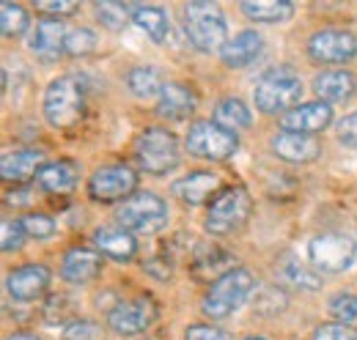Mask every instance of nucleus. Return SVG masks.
Segmentation results:
<instances>
[{
    "mask_svg": "<svg viewBox=\"0 0 357 340\" xmlns=\"http://www.w3.org/2000/svg\"><path fill=\"white\" fill-rule=\"evenodd\" d=\"M42 110H45L47 124L52 129H61V132L75 129L83 121V113H86V88H83V83L72 75L52 80L45 91Z\"/></svg>",
    "mask_w": 357,
    "mask_h": 340,
    "instance_id": "obj_1",
    "label": "nucleus"
},
{
    "mask_svg": "<svg viewBox=\"0 0 357 340\" xmlns=\"http://www.w3.org/2000/svg\"><path fill=\"white\" fill-rule=\"evenodd\" d=\"M184 14V31L190 44L198 52H220L228 44V28H225V17L218 3L209 0H192L181 8Z\"/></svg>",
    "mask_w": 357,
    "mask_h": 340,
    "instance_id": "obj_2",
    "label": "nucleus"
},
{
    "mask_svg": "<svg viewBox=\"0 0 357 340\" xmlns=\"http://www.w3.org/2000/svg\"><path fill=\"white\" fill-rule=\"evenodd\" d=\"M253 288H256L253 272H248L242 266L228 269L225 275L212 280V286H209V291L204 297V316L212 318V321L228 318L231 313H236L248 302Z\"/></svg>",
    "mask_w": 357,
    "mask_h": 340,
    "instance_id": "obj_3",
    "label": "nucleus"
},
{
    "mask_svg": "<svg viewBox=\"0 0 357 340\" xmlns=\"http://www.w3.org/2000/svg\"><path fill=\"white\" fill-rule=\"evenodd\" d=\"M303 96V80L291 66H275L256 83V107L267 116H286Z\"/></svg>",
    "mask_w": 357,
    "mask_h": 340,
    "instance_id": "obj_4",
    "label": "nucleus"
},
{
    "mask_svg": "<svg viewBox=\"0 0 357 340\" xmlns=\"http://www.w3.org/2000/svg\"><path fill=\"white\" fill-rule=\"evenodd\" d=\"M178 140L174 132L160 127L143 129L135 140V162L151 176H165L178 165Z\"/></svg>",
    "mask_w": 357,
    "mask_h": 340,
    "instance_id": "obj_5",
    "label": "nucleus"
},
{
    "mask_svg": "<svg viewBox=\"0 0 357 340\" xmlns=\"http://www.w3.org/2000/svg\"><path fill=\"white\" fill-rule=\"evenodd\" d=\"M253 212V198L245 187H228L223 190L206 212V231L215 236H228L245 225V219Z\"/></svg>",
    "mask_w": 357,
    "mask_h": 340,
    "instance_id": "obj_6",
    "label": "nucleus"
},
{
    "mask_svg": "<svg viewBox=\"0 0 357 340\" xmlns=\"http://www.w3.org/2000/svg\"><path fill=\"white\" fill-rule=\"evenodd\" d=\"M116 219L130 233H157L168 222V203L154 192H135L121 203Z\"/></svg>",
    "mask_w": 357,
    "mask_h": 340,
    "instance_id": "obj_7",
    "label": "nucleus"
},
{
    "mask_svg": "<svg viewBox=\"0 0 357 340\" xmlns=\"http://www.w3.org/2000/svg\"><path fill=\"white\" fill-rule=\"evenodd\" d=\"M184 146L198 160L225 162V160H231L236 154L239 137L234 132L223 129L220 124H215V121H195V124H190Z\"/></svg>",
    "mask_w": 357,
    "mask_h": 340,
    "instance_id": "obj_8",
    "label": "nucleus"
},
{
    "mask_svg": "<svg viewBox=\"0 0 357 340\" xmlns=\"http://www.w3.org/2000/svg\"><path fill=\"white\" fill-rule=\"evenodd\" d=\"M160 316V307L151 297H132L124 299V302H116L110 310H107V327L116 332V335H124V338H132L146 332Z\"/></svg>",
    "mask_w": 357,
    "mask_h": 340,
    "instance_id": "obj_9",
    "label": "nucleus"
},
{
    "mask_svg": "<svg viewBox=\"0 0 357 340\" xmlns=\"http://www.w3.org/2000/svg\"><path fill=\"white\" fill-rule=\"evenodd\" d=\"M308 258L321 272H347L357 258V242L347 233H321L308 245Z\"/></svg>",
    "mask_w": 357,
    "mask_h": 340,
    "instance_id": "obj_10",
    "label": "nucleus"
},
{
    "mask_svg": "<svg viewBox=\"0 0 357 340\" xmlns=\"http://www.w3.org/2000/svg\"><path fill=\"white\" fill-rule=\"evenodd\" d=\"M135 190H137V173L130 165H105L89 178V198L99 203L132 198Z\"/></svg>",
    "mask_w": 357,
    "mask_h": 340,
    "instance_id": "obj_11",
    "label": "nucleus"
},
{
    "mask_svg": "<svg viewBox=\"0 0 357 340\" xmlns=\"http://www.w3.org/2000/svg\"><path fill=\"white\" fill-rule=\"evenodd\" d=\"M308 55L316 63H347L357 55V36L344 28L316 31L308 42Z\"/></svg>",
    "mask_w": 357,
    "mask_h": 340,
    "instance_id": "obj_12",
    "label": "nucleus"
},
{
    "mask_svg": "<svg viewBox=\"0 0 357 340\" xmlns=\"http://www.w3.org/2000/svg\"><path fill=\"white\" fill-rule=\"evenodd\" d=\"M50 286V269L42 263H22L8 272L6 288L17 302H33L47 291Z\"/></svg>",
    "mask_w": 357,
    "mask_h": 340,
    "instance_id": "obj_13",
    "label": "nucleus"
},
{
    "mask_svg": "<svg viewBox=\"0 0 357 340\" xmlns=\"http://www.w3.org/2000/svg\"><path fill=\"white\" fill-rule=\"evenodd\" d=\"M330 121H333V107L327 102H305L289 110L286 116H280V127L297 134H316L330 127Z\"/></svg>",
    "mask_w": 357,
    "mask_h": 340,
    "instance_id": "obj_14",
    "label": "nucleus"
},
{
    "mask_svg": "<svg viewBox=\"0 0 357 340\" xmlns=\"http://www.w3.org/2000/svg\"><path fill=\"white\" fill-rule=\"evenodd\" d=\"M220 176L212 173V170H192L190 176L174 181V195H176L181 203H190V206H201L206 203L209 198H218L220 195Z\"/></svg>",
    "mask_w": 357,
    "mask_h": 340,
    "instance_id": "obj_15",
    "label": "nucleus"
},
{
    "mask_svg": "<svg viewBox=\"0 0 357 340\" xmlns=\"http://www.w3.org/2000/svg\"><path fill=\"white\" fill-rule=\"evenodd\" d=\"M272 151L291 165L313 162L321 154V143L313 134H297V132H280L272 137Z\"/></svg>",
    "mask_w": 357,
    "mask_h": 340,
    "instance_id": "obj_16",
    "label": "nucleus"
},
{
    "mask_svg": "<svg viewBox=\"0 0 357 340\" xmlns=\"http://www.w3.org/2000/svg\"><path fill=\"white\" fill-rule=\"evenodd\" d=\"M66 36H69V28L63 20L58 17H45L36 22L31 39H28V47L42 58V61H52L58 58V52H63V44H66Z\"/></svg>",
    "mask_w": 357,
    "mask_h": 340,
    "instance_id": "obj_17",
    "label": "nucleus"
},
{
    "mask_svg": "<svg viewBox=\"0 0 357 340\" xmlns=\"http://www.w3.org/2000/svg\"><path fill=\"white\" fill-rule=\"evenodd\" d=\"M45 165H47L45 151H39V148H14V151H6V154H3V160H0V173H3L6 181L22 184V181H28L31 176H36Z\"/></svg>",
    "mask_w": 357,
    "mask_h": 340,
    "instance_id": "obj_18",
    "label": "nucleus"
},
{
    "mask_svg": "<svg viewBox=\"0 0 357 340\" xmlns=\"http://www.w3.org/2000/svg\"><path fill=\"white\" fill-rule=\"evenodd\" d=\"M313 91H316L319 102H327V105L349 102L357 93V80H355V75L347 72V69H330V72L316 75Z\"/></svg>",
    "mask_w": 357,
    "mask_h": 340,
    "instance_id": "obj_19",
    "label": "nucleus"
},
{
    "mask_svg": "<svg viewBox=\"0 0 357 340\" xmlns=\"http://www.w3.org/2000/svg\"><path fill=\"white\" fill-rule=\"evenodd\" d=\"M102 272V253L91 247H72L61 261V277L66 283H89Z\"/></svg>",
    "mask_w": 357,
    "mask_h": 340,
    "instance_id": "obj_20",
    "label": "nucleus"
},
{
    "mask_svg": "<svg viewBox=\"0 0 357 340\" xmlns=\"http://www.w3.org/2000/svg\"><path fill=\"white\" fill-rule=\"evenodd\" d=\"M77 178H80V168H77L72 160L47 162L45 168L36 173L39 187H42L45 192H50V195H69V192L77 187Z\"/></svg>",
    "mask_w": 357,
    "mask_h": 340,
    "instance_id": "obj_21",
    "label": "nucleus"
},
{
    "mask_svg": "<svg viewBox=\"0 0 357 340\" xmlns=\"http://www.w3.org/2000/svg\"><path fill=\"white\" fill-rule=\"evenodd\" d=\"M195 93L192 88H187L184 83H165L162 93H160V102H157V113L162 118H171V121H181V118H190L195 113Z\"/></svg>",
    "mask_w": 357,
    "mask_h": 340,
    "instance_id": "obj_22",
    "label": "nucleus"
},
{
    "mask_svg": "<svg viewBox=\"0 0 357 340\" xmlns=\"http://www.w3.org/2000/svg\"><path fill=\"white\" fill-rule=\"evenodd\" d=\"M261 44L264 42H261V36L256 31H242L220 49V58L231 69H245L261 55Z\"/></svg>",
    "mask_w": 357,
    "mask_h": 340,
    "instance_id": "obj_23",
    "label": "nucleus"
},
{
    "mask_svg": "<svg viewBox=\"0 0 357 340\" xmlns=\"http://www.w3.org/2000/svg\"><path fill=\"white\" fill-rule=\"evenodd\" d=\"M93 245L99 253L113 258V261H132L137 253L135 236L124 228H99L93 233Z\"/></svg>",
    "mask_w": 357,
    "mask_h": 340,
    "instance_id": "obj_24",
    "label": "nucleus"
},
{
    "mask_svg": "<svg viewBox=\"0 0 357 340\" xmlns=\"http://www.w3.org/2000/svg\"><path fill=\"white\" fill-rule=\"evenodd\" d=\"M242 11H245V17H250L253 22L275 25V22L291 20L294 6H291L289 0H248V3H242Z\"/></svg>",
    "mask_w": 357,
    "mask_h": 340,
    "instance_id": "obj_25",
    "label": "nucleus"
},
{
    "mask_svg": "<svg viewBox=\"0 0 357 340\" xmlns=\"http://www.w3.org/2000/svg\"><path fill=\"white\" fill-rule=\"evenodd\" d=\"M250 121H253V116H250L248 105L242 99H236V96H225V99L218 102V107H215V124H220V127L234 132V134L239 129L250 127Z\"/></svg>",
    "mask_w": 357,
    "mask_h": 340,
    "instance_id": "obj_26",
    "label": "nucleus"
},
{
    "mask_svg": "<svg viewBox=\"0 0 357 340\" xmlns=\"http://www.w3.org/2000/svg\"><path fill=\"white\" fill-rule=\"evenodd\" d=\"M137 28H143L157 44H162L171 33V20H168V11L160 8V6H135V20Z\"/></svg>",
    "mask_w": 357,
    "mask_h": 340,
    "instance_id": "obj_27",
    "label": "nucleus"
},
{
    "mask_svg": "<svg viewBox=\"0 0 357 340\" xmlns=\"http://www.w3.org/2000/svg\"><path fill=\"white\" fill-rule=\"evenodd\" d=\"M231 263V258L228 253H223L218 245H198L195 247V255H192V272L198 275V277H212V275H225L228 266Z\"/></svg>",
    "mask_w": 357,
    "mask_h": 340,
    "instance_id": "obj_28",
    "label": "nucleus"
},
{
    "mask_svg": "<svg viewBox=\"0 0 357 340\" xmlns=\"http://www.w3.org/2000/svg\"><path fill=\"white\" fill-rule=\"evenodd\" d=\"M127 88L137 99H154V96L162 93L165 83H162V77H160V72L154 66H135L127 75Z\"/></svg>",
    "mask_w": 357,
    "mask_h": 340,
    "instance_id": "obj_29",
    "label": "nucleus"
},
{
    "mask_svg": "<svg viewBox=\"0 0 357 340\" xmlns=\"http://www.w3.org/2000/svg\"><path fill=\"white\" fill-rule=\"evenodd\" d=\"M99 22L110 31H121L130 20H135V6H127V3H116V0H99L93 6Z\"/></svg>",
    "mask_w": 357,
    "mask_h": 340,
    "instance_id": "obj_30",
    "label": "nucleus"
},
{
    "mask_svg": "<svg viewBox=\"0 0 357 340\" xmlns=\"http://www.w3.org/2000/svg\"><path fill=\"white\" fill-rule=\"evenodd\" d=\"M28 25H31V17H28L25 6L11 3V0H6V3L0 6V28H3V36H6V39L22 36V33L28 31Z\"/></svg>",
    "mask_w": 357,
    "mask_h": 340,
    "instance_id": "obj_31",
    "label": "nucleus"
},
{
    "mask_svg": "<svg viewBox=\"0 0 357 340\" xmlns=\"http://www.w3.org/2000/svg\"><path fill=\"white\" fill-rule=\"evenodd\" d=\"M45 318L50 324H61V327H69L72 321H77V310H75V299L66 297V294H58V297H50L45 304Z\"/></svg>",
    "mask_w": 357,
    "mask_h": 340,
    "instance_id": "obj_32",
    "label": "nucleus"
},
{
    "mask_svg": "<svg viewBox=\"0 0 357 340\" xmlns=\"http://www.w3.org/2000/svg\"><path fill=\"white\" fill-rule=\"evenodd\" d=\"M93 49H96V33L91 28H75V31H69L66 44H63V52L66 55L83 58V55H91Z\"/></svg>",
    "mask_w": 357,
    "mask_h": 340,
    "instance_id": "obj_33",
    "label": "nucleus"
},
{
    "mask_svg": "<svg viewBox=\"0 0 357 340\" xmlns=\"http://www.w3.org/2000/svg\"><path fill=\"white\" fill-rule=\"evenodd\" d=\"M22 228H25V233L31 236V239H50L52 233H55V219L52 217H47V214H25L22 217Z\"/></svg>",
    "mask_w": 357,
    "mask_h": 340,
    "instance_id": "obj_34",
    "label": "nucleus"
},
{
    "mask_svg": "<svg viewBox=\"0 0 357 340\" xmlns=\"http://www.w3.org/2000/svg\"><path fill=\"white\" fill-rule=\"evenodd\" d=\"M327 307H330L333 318L341 321V324H349V321H355L357 318V297L355 294H335V297L330 299Z\"/></svg>",
    "mask_w": 357,
    "mask_h": 340,
    "instance_id": "obj_35",
    "label": "nucleus"
},
{
    "mask_svg": "<svg viewBox=\"0 0 357 340\" xmlns=\"http://www.w3.org/2000/svg\"><path fill=\"white\" fill-rule=\"evenodd\" d=\"M63 340H105L102 327L89 318H77L69 327H63Z\"/></svg>",
    "mask_w": 357,
    "mask_h": 340,
    "instance_id": "obj_36",
    "label": "nucleus"
},
{
    "mask_svg": "<svg viewBox=\"0 0 357 340\" xmlns=\"http://www.w3.org/2000/svg\"><path fill=\"white\" fill-rule=\"evenodd\" d=\"M25 236H28V233H25V228H22V219H3L0 242H3V250H6V253H11V250H20Z\"/></svg>",
    "mask_w": 357,
    "mask_h": 340,
    "instance_id": "obj_37",
    "label": "nucleus"
},
{
    "mask_svg": "<svg viewBox=\"0 0 357 340\" xmlns=\"http://www.w3.org/2000/svg\"><path fill=\"white\" fill-rule=\"evenodd\" d=\"M283 277H286L289 286H297V288H308V291L319 288V277L313 272H308L305 266H297V263H289L283 269Z\"/></svg>",
    "mask_w": 357,
    "mask_h": 340,
    "instance_id": "obj_38",
    "label": "nucleus"
},
{
    "mask_svg": "<svg viewBox=\"0 0 357 340\" xmlns=\"http://www.w3.org/2000/svg\"><path fill=\"white\" fill-rule=\"evenodd\" d=\"M313 340H357V330L349 327V324H341V321L321 324V327H316Z\"/></svg>",
    "mask_w": 357,
    "mask_h": 340,
    "instance_id": "obj_39",
    "label": "nucleus"
},
{
    "mask_svg": "<svg viewBox=\"0 0 357 340\" xmlns=\"http://www.w3.org/2000/svg\"><path fill=\"white\" fill-rule=\"evenodd\" d=\"M184 340H231V335L225 330L209 327V324H192V327H187Z\"/></svg>",
    "mask_w": 357,
    "mask_h": 340,
    "instance_id": "obj_40",
    "label": "nucleus"
},
{
    "mask_svg": "<svg viewBox=\"0 0 357 340\" xmlns=\"http://www.w3.org/2000/svg\"><path fill=\"white\" fill-rule=\"evenodd\" d=\"M338 140L344 143V146H349V148H357V113H349V116H344L341 121H338Z\"/></svg>",
    "mask_w": 357,
    "mask_h": 340,
    "instance_id": "obj_41",
    "label": "nucleus"
},
{
    "mask_svg": "<svg viewBox=\"0 0 357 340\" xmlns=\"http://www.w3.org/2000/svg\"><path fill=\"white\" fill-rule=\"evenodd\" d=\"M36 11L42 14H55L58 20L66 17V14H75L77 11V3H69V0H45V3H36Z\"/></svg>",
    "mask_w": 357,
    "mask_h": 340,
    "instance_id": "obj_42",
    "label": "nucleus"
},
{
    "mask_svg": "<svg viewBox=\"0 0 357 340\" xmlns=\"http://www.w3.org/2000/svg\"><path fill=\"white\" fill-rule=\"evenodd\" d=\"M146 272L154 275L157 280H168V277H171V266H168V261H162V258H151V261H146Z\"/></svg>",
    "mask_w": 357,
    "mask_h": 340,
    "instance_id": "obj_43",
    "label": "nucleus"
},
{
    "mask_svg": "<svg viewBox=\"0 0 357 340\" xmlns=\"http://www.w3.org/2000/svg\"><path fill=\"white\" fill-rule=\"evenodd\" d=\"M8 203H17V206H22V203H28L31 198H28V192L25 190H17V192H8V198H6Z\"/></svg>",
    "mask_w": 357,
    "mask_h": 340,
    "instance_id": "obj_44",
    "label": "nucleus"
},
{
    "mask_svg": "<svg viewBox=\"0 0 357 340\" xmlns=\"http://www.w3.org/2000/svg\"><path fill=\"white\" fill-rule=\"evenodd\" d=\"M6 340H42V338L33 335V332H14V335H8Z\"/></svg>",
    "mask_w": 357,
    "mask_h": 340,
    "instance_id": "obj_45",
    "label": "nucleus"
},
{
    "mask_svg": "<svg viewBox=\"0 0 357 340\" xmlns=\"http://www.w3.org/2000/svg\"><path fill=\"white\" fill-rule=\"evenodd\" d=\"M245 340H264V338H256V335H253V338H245Z\"/></svg>",
    "mask_w": 357,
    "mask_h": 340,
    "instance_id": "obj_46",
    "label": "nucleus"
}]
</instances>
